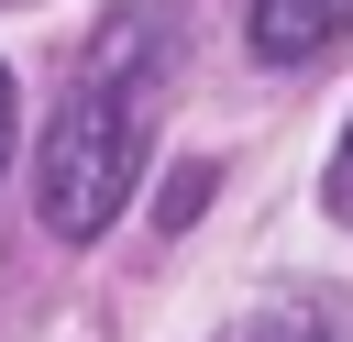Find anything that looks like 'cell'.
<instances>
[{"instance_id":"4","label":"cell","mask_w":353,"mask_h":342,"mask_svg":"<svg viewBox=\"0 0 353 342\" xmlns=\"http://www.w3.org/2000/svg\"><path fill=\"white\" fill-rule=\"evenodd\" d=\"M199 199H210V165H176V177L154 188V221H165V232H188V221H199Z\"/></svg>"},{"instance_id":"2","label":"cell","mask_w":353,"mask_h":342,"mask_svg":"<svg viewBox=\"0 0 353 342\" xmlns=\"http://www.w3.org/2000/svg\"><path fill=\"white\" fill-rule=\"evenodd\" d=\"M342 33H353V0H254V11H243L254 66H309V55H331Z\"/></svg>"},{"instance_id":"5","label":"cell","mask_w":353,"mask_h":342,"mask_svg":"<svg viewBox=\"0 0 353 342\" xmlns=\"http://www.w3.org/2000/svg\"><path fill=\"white\" fill-rule=\"evenodd\" d=\"M320 210L353 232V121H342V143H331V177H320Z\"/></svg>"},{"instance_id":"6","label":"cell","mask_w":353,"mask_h":342,"mask_svg":"<svg viewBox=\"0 0 353 342\" xmlns=\"http://www.w3.org/2000/svg\"><path fill=\"white\" fill-rule=\"evenodd\" d=\"M11 121H22V88H11V66H0V165H11Z\"/></svg>"},{"instance_id":"3","label":"cell","mask_w":353,"mask_h":342,"mask_svg":"<svg viewBox=\"0 0 353 342\" xmlns=\"http://www.w3.org/2000/svg\"><path fill=\"white\" fill-rule=\"evenodd\" d=\"M243 342H353V309H342L331 287H298V298H276Z\"/></svg>"},{"instance_id":"1","label":"cell","mask_w":353,"mask_h":342,"mask_svg":"<svg viewBox=\"0 0 353 342\" xmlns=\"http://www.w3.org/2000/svg\"><path fill=\"white\" fill-rule=\"evenodd\" d=\"M154 88H165V11L154 0H121L99 55L77 66V88L55 99L44 121V154H33V199H44V232L55 243H99L154 154Z\"/></svg>"}]
</instances>
